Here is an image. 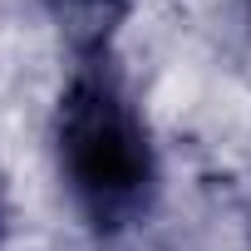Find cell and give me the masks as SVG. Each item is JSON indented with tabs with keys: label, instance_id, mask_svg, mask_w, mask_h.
I'll return each mask as SVG.
<instances>
[{
	"label": "cell",
	"instance_id": "obj_1",
	"mask_svg": "<svg viewBox=\"0 0 251 251\" xmlns=\"http://www.w3.org/2000/svg\"><path fill=\"white\" fill-rule=\"evenodd\" d=\"M54 163L99 236L138 226L158 197V148L148 118L108 54H84L54 103Z\"/></svg>",
	"mask_w": 251,
	"mask_h": 251
},
{
	"label": "cell",
	"instance_id": "obj_2",
	"mask_svg": "<svg viewBox=\"0 0 251 251\" xmlns=\"http://www.w3.org/2000/svg\"><path fill=\"white\" fill-rule=\"evenodd\" d=\"M35 5L69 40V50L84 59V54H108V40L133 15L138 0H35Z\"/></svg>",
	"mask_w": 251,
	"mask_h": 251
},
{
	"label": "cell",
	"instance_id": "obj_3",
	"mask_svg": "<svg viewBox=\"0 0 251 251\" xmlns=\"http://www.w3.org/2000/svg\"><path fill=\"white\" fill-rule=\"evenodd\" d=\"M5 231H10V212H5V192H0V246H5Z\"/></svg>",
	"mask_w": 251,
	"mask_h": 251
},
{
	"label": "cell",
	"instance_id": "obj_4",
	"mask_svg": "<svg viewBox=\"0 0 251 251\" xmlns=\"http://www.w3.org/2000/svg\"><path fill=\"white\" fill-rule=\"evenodd\" d=\"M246 15H251V0H246Z\"/></svg>",
	"mask_w": 251,
	"mask_h": 251
}]
</instances>
